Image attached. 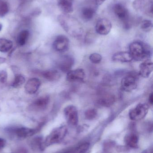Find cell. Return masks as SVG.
<instances>
[{
  "label": "cell",
  "mask_w": 153,
  "mask_h": 153,
  "mask_svg": "<svg viewBox=\"0 0 153 153\" xmlns=\"http://www.w3.org/2000/svg\"><path fill=\"white\" fill-rule=\"evenodd\" d=\"M58 22L65 31L73 37L80 38L84 33L82 25L79 20L69 14L59 15Z\"/></svg>",
  "instance_id": "cell-1"
},
{
  "label": "cell",
  "mask_w": 153,
  "mask_h": 153,
  "mask_svg": "<svg viewBox=\"0 0 153 153\" xmlns=\"http://www.w3.org/2000/svg\"><path fill=\"white\" fill-rule=\"evenodd\" d=\"M129 53L133 60L142 61L149 59L152 55L150 46L140 41H134L130 44Z\"/></svg>",
  "instance_id": "cell-2"
},
{
  "label": "cell",
  "mask_w": 153,
  "mask_h": 153,
  "mask_svg": "<svg viewBox=\"0 0 153 153\" xmlns=\"http://www.w3.org/2000/svg\"><path fill=\"white\" fill-rule=\"evenodd\" d=\"M67 132V128L65 126H61L53 129L44 140L45 147H48L61 142L65 137Z\"/></svg>",
  "instance_id": "cell-3"
},
{
  "label": "cell",
  "mask_w": 153,
  "mask_h": 153,
  "mask_svg": "<svg viewBox=\"0 0 153 153\" xmlns=\"http://www.w3.org/2000/svg\"><path fill=\"white\" fill-rule=\"evenodd\" d=\"M149 107L146 103H139L135 108L130 110L129 117L134 121H138L143 119L148 113Z\"/></svg>",
  "instance_id": "cell-4"
},
{
  "label": "cell",
  "mask_w": 153,
  "mask_h": 153,
  "mask_svg": "<svg viewBox=\"0 0 153 153\" xmlns=\"http://www.w3.org/2000/svg\"><path fill=\"white\" fill-rule=\"evenodd\" d=\"M114 13L117 17L124 23V26L130 25L129 22V12L127 8L121 3L116 4L113 7Z\"/></svg>",
  "instance_id": "cell-5"
},
{
  "label": "cell",
  "mask_w": 153,
  "mask_h": 153,
  "mask_svg": "<svg viewBox=\"0 0 153 153\" xmlns=\"http://www.w3.org/2000/svg\"><path fill=\"white\" fill-rule=\"evenodd\" d=\"M64 114L67 123L70 126H77L79 118L78 110L75 106L72 105L66 106L64 109Z\"/></svg>",
  "instance_id": "cell-6"
},
{
  "label": "cell",
  "mask_w": 153,
  "mask_h": 153,
  "mask_svg": "<svg viewBox=\"0 0 153 153\" xmlns=\"http://www.w3.org/2000/svg\"><path fill=\"white\" fill-rule=\"evenodd\" d=\"M121 86L123 91L127 92H132L137 87V77L133 74L127 75L122 79Z\"/></svg>",
  "instance_id": "cell-7"
},
{
  "label": "cell",
  "mask_w": 153,
  "mask_h": 153,
  "mask_svg": "<svg viewBox=\"0 0 153 153\" xmlns=\"http://www.w3.org/2000/svg\"><path fill=\"white\" fill-rule=\"evenodd\" d=\"M50 101V98L48 95H44L33 101L30 105V109L35 111H42L47 108Z\"/></svg>",
  "instance_id": "cell-8"
},
{
  "label": "cell",
  "mask_w": 153,
  "mask_h": 153,
  "mask_svg": "<svg viewBox=\"0 0 153 153\" xmlns=\"http://www.w3.org/2000/svg\"><path fill=\"white\" fill-rule=\"evenodd\" d=\"M69 43L70 41L67 37L64 35H59L53 42V48L57 52L63 53L68 50Z\"/></svg>",
  "instance_id": "cell-9"
},
{
  "label": "cell",
  "mask_w": 153,
  "mask_h": 153,
  "mask_svg": "<svg viewBox=\"0 0 153 153\" xmlns=\"http://www.w3.org/2000/svg\"><path fill=\"white\" fill-rule=\"evenodd\" d=\"M111 28V22L106 18H102L98 20L95 27L96 32L102 36L108 35L110 32Z\"/></svg>",
  "instance_id": "cell-10"
},
{
  "label": "cell",
  "mask_w": 153,
  "mask_h": 153,
  "mask_svg": "<svg viewBox=\"0 0 153 153\" xmlns=\"http://www.w3.org/2000/svg\"><path fill=\"white\" fill-rule=\"evenodd\" d=\"M85 74L82 69H77L75 70H71L66 74V79L68 82H82L85 78Z\"/></svg>",
  "instance_id": "cell-11"
},
{
  "label": "cell",
  "mask_w": 153,
  "mask_h": 153,
  "mask_svg": "<svg viewBox=\"0 0 153 153\" xmlns=\"http://www.w3.org/2000/svg\"><path fill=\"white\" fill-rule=\"evenodd\" d=\"M37 129L25 127H19L13 128V131L15 135L19 138L24 139L34 135L37 131Z\"/></svg>",
  "instance_id": "cell-12"
},
{
  "label": "cell",
  "mask_w": 153,
  "mask_h": 153,
  "mask_svg": "<svg viewBox=\"0 0 153 153\" xmlns=\"http://www.w3.org/2000/svg\"><path fill=\"white\" fill-rule=\"evenodd\" d=\"M74 64V58L69 55L64 56L58 62V67L62 71L67 73Z\"/></svg>",
  "instance_id": "cell-13"
},
{
  "label": "cell",
  "mask_w": 153,
  "mask_h": 153,
  "mask_svg": "<svg viewBox=\"0 0 153 153\" xmlns=\"http://www.w3.org/2000/svg\"><path fill=\"white\" fill-rule=\"evenodd\" d=\"M41 85V82L38 78L34 77L29 79L24 86L25 91L28 94H33L36 93Z\"/></svg>",
  "instance_id": "cell-14"
},
{
  "label": "cell",
  "mask_w": 153,
  "mask_h": 153,
  "mask_svg": "<svg viewBox=\"0 0 153 153\" xmlns=\"http://www.w3.org/2000/svg\"><path fill=\"white\" fill-rule=\"evenodd\" d=\"M153 70L152 62L150 59H146L139 66V74L144 78H147L150 76Z\"/></svg>",
  "instance_id": "cell-15"
},
{
  "label": "cell",
  "mask_w": 153,
  "mask_h": 153,
  "mask_svg": "<svg viewBox=\"0 0 153 153\" xmlns=\"http://www.w3.org/2000/svg\"><path fill=\"white\" fill-rule=\"evenodd\" d=\"M116 101V97L114 94L107 93L102 95L98 100V103L100 106L109 107L112 106Z\"/></svg>",
  "instance_id": "cell-16"
},
{
  "label": "cell",
  "mask_w": 153,
  "mask_h": 153,
  "mask_svg": "<svg viewBox=\"0 0 153 153\" xmlns=\"http://www.w3.org/2000/svg\"><path fill=\"white\" fill-rule=\"evenodd\" d=\"M40 74L44 79L51 82L57 81L61 77V74L59 71L54 69L43 71L40 72Z\"/></svg>",
  "instance_id": "cell-17"
},
{
  "label": "cell",
  "mask_w": 153,
  "mask_h": 153,
  "mask_svg": "<svg viewBox=\"0 0 153 153\" xmlns=\"http://www.w3.org/2000/svg\"><path fill=\"white\" fill-rule=\"evenodd\" d=\"M112 61L117 62L128 63L133 61V59L129 52H119L113 55Z\"/></svg>",
  "instance_id": "cell-18"
},
{
  "label": "cell",
  "mask_w": 153,
  "mask_h": 153,
  "mask_svg": "<svg viewBox=\"0 0 153 153\" xmlns=\"http://www.w3.org/2000/svg\"><path fill=\"white\" fill-rule=\"evenodd\" d=\"M74 0H58L57 5L65 14L72 13L73 11Z\"/></svg>",
  "instance_id": "cell-19"
},
{
  "label": "cell",
  "mask_w": 153,
  "mask_h": 153,
  "mask_svg": "<svg viewBox=\"0 0 153 153\" xmlns=\"http://www.w3.org/2000/svg\"><path fill=\"white\" fill-rule=\"evenodd\" d=\"M96 13V10L91 7H84L81 11L82 18L85 21H90L92 19Z\"/></svg>",
  "instance_id": "cell-20"
},
{
  "label": "cell",
  "mask_w": 153,
  "mask_h": 153,
  "mask_svg": "<svg viewBox=\"0 0 153 153\" xmlns=\"http://www.w3.org/2000/svg\"><path fill=\"white\" fill-rule=\"evenodd\" d=\"M138 139L137 135L134 133L128 134L125 137V142L128 146L132 148L138 147Z\"/></svg>",
  "instance_id": "cell-21"
},
{
  "label": "cell",
  "mask_w": 153,
  "mask_h": 153,
  "mask_svg": "<svg viewBox=\"0 0 153 153\" xmlns=\"http://www.w3.org/2000/svg\"><path fill=\"white\" fill-rule=\"evenodd\" d=\"M30 36L28 30H23L19 33L17 38V43L19 46H23L27 44Z\"/></svg>",
  "instance_id": "cell-22"
},
{
  "label": "cell",
  "mask_w": 153,
  "mask_h": 153,
  "mask_svg": "<svg viewBox=\"0 0 153 153\" xmlns=\"http://www.w3.org/2000/svg\"><path fill=\"white\" fill-rule=\"evenodd\" d=\"M13 46L12 41L6 39H0V52L8 53Z\"/></svg>",
  "instance_id": "cell-23"
},
{
  "label": "cell",
  "mask_w": 153,
  "mask_h": 153,
  "mask_svg": "<svg viewBox=\"0 0 153 153\" xmlns=\"http://www.w3.org/2000/svg\"><path fill=\"white\" fill-rule=\"evenodd\" d=\"M90 146L89 143H84L65 153H85L88 151Z\"/></svg>",
  "instance_id": "cell-24"
},
{
  "label": "cell",
  "mask_w": 153,
  "mask_h": 153,
  "mask_svg": "<svg viewBox=\"0 0 153 153\" xmlns=\"http://www.w3.org/2000/svg\"><path fill=\"white\" fill-rule=\"evenodd\" d=\"M31 145L35 150H43L46 147L44 144V140L41 137L34 138L31 142Z\"/></svg>",
  "instance_id": "cell-25"
},
{
  "label": "cell",
  "mask_w": 153,
  "mask_h": 153,
  "mask_svg": "<svg viewBox=\"0 0 153 153\" xmlns=\"http://www.w3.org/2000/svg\"><path fill=\"white\" fill-rule=\"evenodd\" d=\"M25 78L23 75L21 74H16L14 76L13 82L12 83L11 86L14 88L20 87L23 84L25 83Z\"/></svg>",
  "instance_id": "cell-26"
},
{
  "label": "cell",
  "mask_w": 153,
  "mask_h": 153,
  "mask_svg": "<svg viewBox=\"0 0 153 153\" xmlns=\"http://www.w3.org/2000/svg\"><path fill=\"white\" fill-rule=\"evenodd\" d=\"M9 4L5 0H0V17L5 16L9 11Z\"/></svg>",
  "instance_id": "cell-27"
},
{
  "label": "cell",
  "mask_w": 153,
  "mask_h": 153,
  "mask_svg": "<svg viewBox=\"0 0 153 153\" xmlns=\"http://www.w3.org/2000/svg\"><path fill=\"white\" fill-rule=\"evenodd\" d=\"M141 28L145 32H150L153 28V23L152 21L148 19L143 20L141 24Z\"/></svg>",
  "instance_id": "cell-28"
},
{
  "label": "cell",
  "mask_w": 153,
  "mask_h": 153,
  "mask_svg": "<svg viewBox=\"0 0 153 153\" xmlns=\"http://www.w3.org/2000/svg\"><path fill=\"white\" fill-rule=\"evenodd\" d=\"M98 111L95 108H90L87 109L84 113L85 118L88 120H92L97 117Z\"/></svg>",
  "instance_id": "cell-29"
},
{
  "label": "cell",
  "mask_w": 153,
  "mask_h": 153,
  "mask_svg": "<svg viewBox=\"0 0 153 153\" xmlns=\"http://www.w3.org/2000/svg\"><path fill=\"white\" fill-rule=\"evenodd\" d=\"M89 59L93 63L98 64L101 62L102 60V56L99 54L93 53L90 56Z\"/></svg>",
  "instance_id": "cell-30"
},
{
  "label": "cell",
  "mask_w": 153,
  "mask_h": 153,
  "mask_svg": "<svg viewBox=\"0 0 153 153\" xmlns=\"http://www.w3.org/2000/svg\"><path fill=\"white\" fill-rule=\"evenodd\" d=\"M114 146H115V143L113 142L109 141V142H106L104 144L102 153H111Z\"/></svg>",
  "instance_id": "cell-31"
},
{
  "label": "cell",
  "mask_w": 153,
  "mask_h": 153,
  "mask_svg": "<svg viewBox=\"0 0 153 153\" xmlns=\"http://www.w3.org/2000/svg\"><path fill=\"white\" fill-rule=\"evenodd\" d=\"M8 74L6 71H0V84H4L7 81Z\"/></svg>",
  "instance_id": "cell-32"
},
{
  "label": "cell",
  "mask_w": 153,
  "mask_h": 153,
  "mask_svg": "<svg viewBox=\"0 0 153 153\" xmlns=\"http://www.w3.org/2000/svg\"><path fill=\"white\" fill-rule=\"evenodd\" d=\"M6 140L4 138L0 137V150L3 149L6 145Z\"/></svg>",
  "instance_id": "cell-33"
},
{
  "label": "cell",
  "mask_w": 153,
  "mask_h": 153,
  "mask_svg": "<svg viewBox=\"0 0 153 153\" xmlns=\"http://www.w3.org/2000/svg\"><path fill=\"white\" fill-rule=\"evenodd\" d=\"M96 4L98 6L102 4L106 0H95Z\"/></svg>",
  "instance_id": "cell-34"
},
{
  "label": "cell",
  "mask_w": 153,
  "mask_h": 153,
  "mask_svg": "<svg viewBox=\"0 0 153 153\" xmlns=\"http://www.w3.org/2000/svg\"><path fill=\"white\" fill-rule=\"evenodd\" d=\"M153 95L152 93L150 94V96L149 97V102H150V104L152 105L153 103Z\"/></svg>",
  "instance_id": "cell-35"
},
{
  "label": "cell",
  "mask_w": 153,
  "mask_h": 153,
  "mask_svg": "<svg viewBox=\"0 0 153 153\" xmlns=\"http://www.w3.org/2000/svg\"><path fill=\"white\" fill-rule=\"evenodd\" d=\"M142 153H153L152 148H150L149 149L145 150Z\"/></svg>",
  "instance_id": "cell-36"
},
{
  "label": "cell",
  "mask_w": 153,
  "mask_h": 153,
  "mask_svg": "<svg viewBox=\"0 0 153 153\" xmlns=\"http://www.w3.org/2000/svg\"><path fill=\"white\" fill-rule=\"evenodd\" d=\"M5 61H6V60H5V58L0 57V64L3 63L5 62Z\"/></svg>",
  "instance_id": "cell-37"
},
{
  "label": "cell",
  "mask_w": 153,
  "mask_h": 153,
  "mask_svg": "<svg viewBox=\"0 0 153 153\" xmlns=\"http://www.w3.org/2000/svg\"><path fill=\"white\" fill-rule=\"evenodd\" d=\"M2 28V26L1 24L0 23V31L1 30Z\"/></svg>",
  "instance_id": "cell-38"
}]
</instances>
